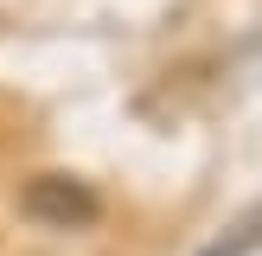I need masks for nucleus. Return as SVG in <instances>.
I'll return each mask as SVG.
<instances>
[{
    "mask_svg": "<svg viewBox=\"0 0 262 256\" xmlns=\"http://www.w3.org/2000/svg\"><path fill=\"white\" fill-rule=\"evenodd\" d=\"M19 205H26V218L58 224V230H77V224H96L102 218V199L90 192V179H77V173H38V179H26Z\"/></svg>",
    "mask_w": 262,
    "mask_h": 256,
    "instance_id": "f257e3e1",
    "label": "nucleus"
},
{
    "mask_svg": "<svg viewBox=\"0 0 262 256\" xmlns=\"http://www.w3.org/2000/svg\"><path fill=\"white\" fill-rule=\"evenodd\" d=\"M256 250H262V205L243 211L237 224H230V237H217L211 250H199V256H256Z\"/></svg>",
    "mask_w": 262,
    "mask_h": 256,
    "instance_id": "f03ea898",
    "label": "nucleus"
}]
</instances>
